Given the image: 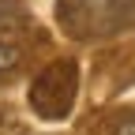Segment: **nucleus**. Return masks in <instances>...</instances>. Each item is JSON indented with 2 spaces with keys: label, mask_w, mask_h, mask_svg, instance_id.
I'll use <instances>...</instances> for the list:
<instances>
[{
  "label": "nucleus",
  "mask_w": 135,
  "mask_h": 135,
  "mask_svg": "<svg viewBox=\"0 0 135 135\" xmlns=\"http://www.w3.org/2000/svg\"><path fill=\"white\" fill-rule=\"evenodd\" d=\"M79 94V68L75 60H56L30 83V109L41 120H68Z\"/></svg>",
  "instance_id": "obj_1"
},
{
  "label": "nucleus",
  "mask_w": 135,
  "mask_h": 135,
  "mask_svg": "<svg viewBox=\"0 0 135 135\" xmlns=\"http://www.w3.org/2000/svg\"><path fill=\"white\" fill-rule=\"evenodd\" d=\"M120 4L124 0H60V15H79V19H90V30L94 19H120Z\"/></svg>",
  "instance_id": "obj_2"
},
{
  "label": "nucleus",
  "mask_w": 135,
  "mask_h": 135,
  "mask_svg": "<svg viewBox=\"0 0 135 135\" xmlns=\"http://www.w3.org/2000/svg\"><path fill=\"white\" fill-rule=\"evenodd\" d=\"M19 60H23L19 45H8V41H0V79H4V75H11L15 68H19Z\"/></svg>",
  "instance_id": "obj_3"
},
{
  "label": "nucleus",
  "mask_w": 135,
  "mask_h": 135,
  "mask_svg": "<svg viewBox=\"0 0 135 135\" xmlns=\"http://www.w3.org/2000/svg\"><path fill=\"white\" fill-rule=\"evenodd\" d=\"M116 135H135V113H131V116H124V124L116 128Z\"/></svg>",
  "instance_id": "obj_4"
}]
</instances>
